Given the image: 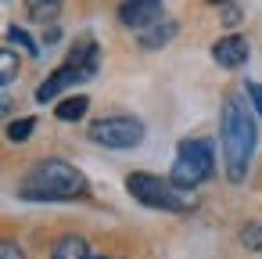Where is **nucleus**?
I'll return each instance as SVG.
<instances>
[{
  "label": "nucleus",
  "instance_id": "13",
  "mask_svg": "<svg viewBox=\"0 0 262 259\" xmlns=\"http://www.w3.org/2000/svg\"><path fill=\"white\" fill-rule=\"evenodd\" d=\"M26 8H29V18L33 22H51L61 11V0H26Z\"/></svg>",
  "mask_w": 262,
  "mask_h": 259
},
{
  "label": "nucleus",
  "instance_id": "8",
  "mask_svg": "<svg viewBox=\"0 0 262 259\" xmlns=\"http://www.w3.org/2000/svg\"><path fill=\"white\" fill-rule=\"evenodd\" d=\"M76 79H83V76H79V72H76L72 65H61V69H54V72H51V76H47V79H43V83L36 87V101H40V105L54 101V97H58V94H61L65 87H72Z\"/></svg>",
  "mask_w": 262,
  "mask_h": 259
},
{
  "label": "nucleus",
  "instance_id": "16",
  "mask_svg": "<svg viewBox=\"0 0 262 259\" xmlns=\"http://www.w3.org/2000/svg\"><path fill=\"white\" fill-rule=\"evenodd\" d=\"M241 245L248 252H262V223H244L241 227Z\"/></svg>",
  "mask_w": 262,
  "mask_h": 259
},
{
  "label": "nucleus",
  "instance_id": "11",
  "mask_svg": "<svg viewBox=\"0 0 262 259\" xmlns=\"http://www.w3.org/2000/svg\"><path fill=\"white\" fill-rule=\"evenodd\" d=\"M176 36V22H158V26H151V29H144L140 33V47H147V51H158V47H165L169 40Z\"/></svg>",
  "mask_w": 262,
  "mask_h": 259
},
{
  "label": "nucleus",
  "instance_id": "22",
  "mask_svg": "<svg viewBox=\"0 0 262 259\" xmlns=\"http://www.w3.org/2000/svg\"><path fill=\"white\" fill-rule=\"evenodd\" d=\"M208 4H223V0H208Z\"/></svg>",
  "mask_w": 262,
  "mask_h": 259
},
{
  "label": "nucleus",
  "instance_id": "14",
  "mask_svg": "<svg viewBox=\"0 0 262 259\" xmlns=\"http://www.w3.org/2000/svg\"><path fill=\"white\" fill-rule=\"evenodd\" d=\"M18 69H22L18 54H15V51H8V47H0V87H8V83L18 76Z\"/></svg>",
  "mask_w": 262,
  "mask_h": 259
},
{
  "label": "nucleus",
  "instance_id": "1",
  "mask_svg": "<svg viewBox=\"0 0 262 259\" xmlns=\"http://www.w3.org/2000/svg\"><path fill=\"white\" fill-rule=\"evenodd\" d=\"M223 158H226V176L233 184H241L248 176V162H251V151H255V123L244 108V101L237 97H226L223 101Z\"/></svg>",
  "mask_w": 262,
  "mask_h": 259
},
{
  "label": "nucleus",
  "instance_id": "10",
  "mask_svg": "<svg viewBox=\"0 0 262 259\" xmlns=\"http://www.w3.org/2000/svg\"><path fill=\"white\" fill-rule=\"evenodd\" d=\"M51 259H90V245H86V237L69 234V237H61V241L54 245Z\"/></svg>",
  "mask_w": 262,
  "mask_h": 259
},
{
  "label": "nucleus",
  "instance_id": "17",
  "mask_svg": "<svg viewBox=\"0 0 262 259\" xmlns=\"http://www.w3.org/2000/svg\"><path fill=\"white\" fill-rule=\"evenodd\" d=\"M8 40H15V44H22V47H26L29 54H40V47H36V44L29 40V33H26V29H18V26H11V29H8Z\"/></svg>",
  "mask_w": 262,
  "mask_h": 259
},
{
  "label": "nucleus",
  "instance_id": "2",
  "mask_svg": "<svg viewBox=\"0 0 262 259\" xmlns=\"http://www.w3.org/2000/svg\"><path fill=\"white\" fill-rule=\"evenodd\" d=\"M79 194H86V176L61 158L36 162L22 180V198L29 202H69Z\"/></svg>",
  "mask_w": 262,
  "mask_h": 259
},
{
  "label": "nucleus",
  "instance_id": "20",
  "mask_svg": "<svg viewBox=\"0 0 262 259\" xmlns=\"http://www.w3.org/2000/svg\"><path fill=\"white\" fill-rule=\"evenodd\" d=\"M223 22H226V26H237V22H241V8H226V11H223Z\"/></svg>",
  "mask_w": 262,
  "mask_h": 259
},
{
  "label": "nucleus",
  "instance_id": "15",
  "mask_svg": "<svg viewBox=\"0 0 262 259\" xmlns=\"http://www.w3.org/2000/svg\"><path fill=\"white\" fill-rule=\"evenodd\" d=\"M33 130H36V119H33V115L15 119V123L8 126V141H11V144H22V141H29V137H33Z\"/></svg>",
  "mask_w": 262,
  "mask_h": 259
},
{
  "label": "nucleus",
  "instance_id": "18",
  "mask_svg": "<svg viewBox=\"0 0 262 259\" xmlns=\"http://www.w3.org/2000/svg\"><path fill=\"white\" fill-rule=\"evenodd\" d=\"M244 90H248V97H251V105H255V112L262 115V83H244Z\"/></svg>",
  "mask_w": 262,
  "mask_h": 259
},
{
  "label": "nucleus",
  "instance_id": "19",
  "mask_svg": "<svg viewBox=\"0 0 262 259\" xmlns=\"http://www.w3.org/2000/svg\"><path fill=\"white\" fill-rule=\"evenodd\" d=\"M0 259H26V252L15 241H0Z\"/></svg>",
  "mask_w": 262,
  "mask_h": 259
},
{
  "label": "nucleus",
  "instance_id": "9",
  "mask_svg": "<svg viewBox=\"0 0 262 259\" xmlns=\"http://www.w3.org/2000/svg\"><path fill=\"white\" fill-rule=\"evenodd\" d=\"M65 65H72L83 79H90V76L97 72V44H94V40H79V44L72 47V54H69Z\"/></svg>",
  "mask_w": 262,
  "mask_h": 259
},
{
  "label": "nucleus",
  "instance_id": "23",
  "mask_svg": "<svg viewBox=\"0 0 262 259\" xmlns=\"http://www.w3.org/2000/svg\"><path fill=\"white\" fill-rule=\"evenodd\" d=\"M90 259H104V255H90Z\"/></svg>",
  "mask_w": 262,
  "mask_h": 259
},
{
  "label": "nucleus",
  "instance_id": "3",
  "mask_svg": "<svg viewBox=\"0 0 262 259\" xmlns=\"http://www.w3.org/2000/svg\"><path fill=\"white\" fill-rule=\"evenodd\" d=\"M126 191L140 205H147V209H165V212H190V209H198L194 191L176 187L172 180H162L155 173H129L126 176Z\"/></svg>",
  "mask_w": 262,
  "mask_h": 259
},
{
  "label": "nucleus",
  "instance_id": "4",
  "mask_svg": "<svg viewBox=\"0 0 262 259\" xmlns=\"http://www.w3.org/2000/svg\"><path fill=\"white\" fill-rule=\"evenodd\" d=\"M215 169V151H212V141L205 137H187L180 141V151H176V162H172V173L169 180L176 187H198L201 180H208Z\"/></svg>",
  "mask_w": 262,
  "mask_h": 259
},
{
  "label": "nucleus",
  "instance_id": "21",
  "mask_svg": "<svg viewBox=\"0 0 262 259\" xmlns=\"http://www.w3.org/2000/svg\"><path fill=\"white\" fill-rule=\"evenodd\" d=\"M11 112V97H8V90L0 87V115H8Z\"/></svg>",
  "mask_w": 262,
  "mask_h": 259
},
{
  "label": "nucleus",
  "instance_id": "7",
  "mask_svg": "<svg viewBox=\"0 0 262 259\" xmlns=\"http://www.w3.org/2000/svg\"><path fill=\"white\" fill-rule=\"evenodd\" d=\"M212 58H215V65H223V69H241V65L248 62V40L230 33V36L215 40V47H212Z\"/></svg>",
  "mask_w": 262,
  "mask_h": 259
},
{
  "label": "nucleus",
  "instance_id": "6",
  "mask_svg": "<svg viewBox=\"0 0 262 259\" xmlns=\"http://www.w3.org/2000/svg\"><path fill=\"white\" fill-rule=\"evenodd\" d=\"M162 15H165L162 0H122V8H119V22L129 26V29H137V33L158 26Z\"/></svg>",
  "mask_w": 262,
  "mask_h": 259
},
{
  "label": "nucleus",
  "instance_id": "12",
  "mask_svg": "<svg viewBox=\"0 0 262 259\" xmlns=\"http://www.w3.org/2000/svg\"><path fill=\"white\" fill-rule=\"evenodd\" d=\"M86 108H90V97H86V94H76V97H65V101L54 108V115H58L61 123H76V119L86 115Z\"/></svg>",
  "mask_w": 262,
  "mask_h": 259
},
{
  "label": "nucleus",
  "instance_id": "5",
  "mask_svg": "<svg viewBox=\"0 0 262 259\" xmlns=\"http://www.w3.org/2000/svg\"><path fill=\"white\" fill-rule=\"evenodd\" d=\"M90 141L101 148H112V151H126L144 141V123L133 115H108L90 126Z\"/></svg>",
  "mask_w": 262,
  "mask_h": 259
}]
</instances>
